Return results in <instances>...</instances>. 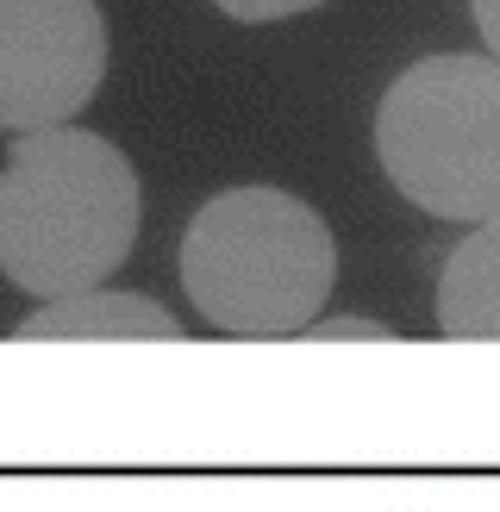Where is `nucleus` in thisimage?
I'll list each match as a JSON object with an SVG mask.
<instances>
[{
	"label": "nucleus",
	"mask_w": 500,
	"mask_h": 512,
	"mask_svg": "<svg viewBox=\"0 0 500 512\" xmlns=\"http://www.w3.org/2000/svg\"><path fill=\"white\" fill-rule=\"evenodd\" d=\"M138 244V175L125 150L50 125L0 163V275L38 300L94 294Z\"/></svg>",
	"instance_id": "1"
},
{
	"label": "nucleus",
	"mask_w": 500,
	"mask_h": 512,
	"mask_svg": "<svg viewBox=\"0 0 500 512\" xmlns=\"http://www.w3.org/2000/svg\"><path fill=\"white\" fill-rule=\"evenodd\" d=\"M338 275L325 219L282 188H225L182 238V288L232 338H288L319 319Z\"/></svg>",
	"instance_id": "2"
},
{
	"label": "nucleus",
	"mask_w": 500,
	"mask_h": 512,
	"mask_svg": "<svg viewBox=\"0 0 500 512\" xmlns=\"http://www.w3.org/2000/svg\"><path fill=\"white\" fill-rule=\"evenodd\" d=\"M375 157L425 213L457 225L500 219V63L425 57L394 75L375 113Z\"/></svg>",
	"instance_id": "3"
},
{
	"label": "nucleus",
	"mask_w": 500,
	"mask_h": 512,
	"mask_svg": "<svg viewBox=\"0 0 500 512\" xmlns=\"http://www.w3.org/2000/svg\"><path fill=\"white\" fill-rule=\"evenodd\" d=\"M107 19L94 0H0V125L50 132L100 94Z\"/></svg>",
	"instance_id": "4"
},
{
	"label": "nucleus",
	"mask_w": 500,
	"mask_h": 512,
	"mask_svg": "<svg viewBox=\"0 0 500 512\" xmlns=\"http://www.w3.org/2000/svg\"><path fill=\"white\" fill-rule=\"evenodd\" d=\"M438 325H444V338H500V219L475 225L444 256Z\"/></svg>",
	"instance_id": "5"
},
{
	"label": "nucleus",
	"mask_w": 500,
	"mask_h": 512,
	"mask_svg": "<svg viewBox=\"0 0 500 512\" xmlns=\"http://www.w3.org/2000/svg\"><path fill=\"white\" fill-rule=\"evenodd\" d=\"M19 338H182L175 313H163L144 294H69V300H44L32 319H19Z\"/></svg>",
	"instance_id": "6"
},
{
	"label": "nucleus",
	"mask_w": 500,
	"mask_h": 512,
	"mask_svg": "<svg viewBox=\"0 0 500 512\" xmlns=\"http://www.w3.org/2000/svg\"><path fill=\"white\" fill-rule=\"evenodd\" d=\"M213 7L232 13V19H250V25H269V19H288V13H313L325 0H213Z\"/></svg>",
	"instance_id": "7"
},
{
	"label": "nucleus",
	"mask_w": 500,
	"mask_h": 512,
	"mask_svg": "<svg viewBox=\"0 0 500 512\" xmlns=\"http://www.w3.org/2000/svg\"><path fill=\"white\" fill-rule=\"evenodd\" d=\"M469 13H475V32L488 38L494 63H500V0H469Z\"/></svg>",
	"instance_id": "8"
},
{
	"label": "nucleus",
	"mask_w": 500,
	"mask_h": 512,
	"mask_svg": "<svg viewBox=\"0 0 500 512\" xmlns=\"http://www.w3.org/2000/svg\"><path fill=\"white\" fill-rule=\"evenodd\" d=\"M313 338H388L382 325H369V319H332V325H307Z\"/></svg>",
	"instance_id": "9"
}]
</instances>
